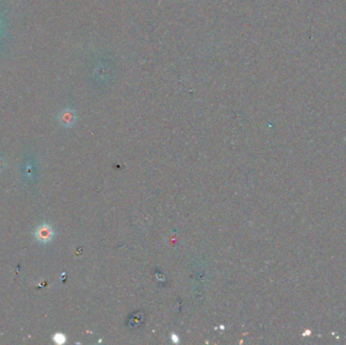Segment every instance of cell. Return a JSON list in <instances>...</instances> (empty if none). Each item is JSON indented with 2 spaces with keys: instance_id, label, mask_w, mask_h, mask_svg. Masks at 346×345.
<instances>
[{
  "instance_id": "obj_1",
  "label": "cell",
  "mask_w": 346,
  "mask_h": 345,
  "mask_svg": "<svg viewBox=\"0 0 346 345\" xmlns=\"http://www.w3.org/2000/svg\"><path fill=\"white\" fill-rule=\"evenodd\" d=\"M34 234H35L36 239L42 244L49 243L54 237V231H53L52 227L46 223L39 225L36 228Z\"/></svg>"
},
{
  "instance_id": "obj_2",
  "label": "cell",
  "mask_w": 346,
  "mask_h": 345,
  "mask_svg": "<svg viewBox=\"0 0 346 345\" xmlns=\"http://www.w3.org/2000/svg\"><path fill=\"white\" fill-rule=\"evenodd\" d=\"M60 121L64 126H71L74 122V114L71 111H64L61 114Z\"/></svg>"
},
{
  "instance_id": "obj_3",
  "label": "cell",
  "mask_w": 346,
  "mask_h": 345,
  "mask_svg": "<svg viewBox=\"0 0 346 345\" xmlns=\"http://www.w3.org/2000/svg\"><path fill=\"white\" fill-rule=\"evenodd\" d=\"M54 340H55V342H57V343L62 344V343H64V342L66 341V337H65V335H63V334H61V333H58V334H56V335L54 336Z\"/></svg>"
},
{
  "instance_id": "obj_4",
  "label": "cell",
  "mask_w": 346,
  "mask_h": 345,
  "mask_svg": "<svg viewBox=\"0 0 346 345\" xmlns=\"http://www.w3.org/2000/svg\"><path fill=\"white\" fill-rule=\"evenodd\" d=\"M1 168H3V167H2V165H1V164H0V169H1Z\"/></svg>"
}]
</instances>
